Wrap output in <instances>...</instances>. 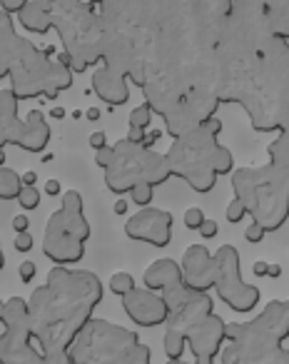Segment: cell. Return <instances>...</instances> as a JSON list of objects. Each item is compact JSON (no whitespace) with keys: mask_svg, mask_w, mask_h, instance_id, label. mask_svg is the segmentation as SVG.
<instances>
[{"mask_svg":"<svg viewBox=\"0 0 289 364\" xmlns=\"http://www.w3.org/2000/svg\"><path fill=\"white\" fill-rule=\"evenodd\" d=\"M219 105L237 102L244 107L257 132H287L289 122V41L274 38L254 53L214 48Z\"/></svg>","mask_w":289,"mask_h":364,"instance_id":"1","label":"cell"},{"mask_svg":"<svg viewBox=\"0 0 289 364\" xmlns=\"http://www.w3.org/2000/svg\"><path fill=\"white\" fill-rule=\"evenodd\" d=\"M100 277L90 269L53 267L43 287H36L28 302L31 334L40 354L67 352L80 329L92 319L102 302Z\"/></svg>","mask_w":289,"mask_h":364,"instance_id":"2","label":"cell"},{"mask_svg":"<svg viewBox=\"0 0 289 364\" xmlns=\"http://www.w3.org/2000/svg\"><path fill=\"white\" fill-rule=\"evenodd\" d=\"M269 162L259 167L232 170L234 198L244 205L252 223L264 232H277L289 218V137L277 132L267 147Z\"/></svg>","mask_w":289,"mask_h":364,"instance_id":"3","label":"cell"},{"mask_svg":"<svg viewBox=\"0 0 289 364\" xmlns=\"http://www.w3.org/2000/svg\"><path fill=\"white\" fill-rule=\"evenodd\" d=\"M219 132H222V120L209 117L192 132L173 140L170 150L165 152L170 175L180 177L200 195L212 193L217 177L232 175L234 170L232 150L219 142Z\"/></svg>","mask_w":289,"mask_h":364,"instance_id":"4","label":"cell"},{"mask_svg":"<svg viewBox=\"0 0 289 364\" xmlns=\"http://www.w3.org/2000/svg\"><path fill=\"white\" fill-rule=\"evenodd\" d=\"M289 304L272 299L249 322H232L224 327L222 364H277L287 352Z\"/></svg>","mask_w":289,"mask_h":364,"instance_id":"5","label":"cell"},{"mask_svg":"<svg viewBox=\"0 0 289 364\" xmlns=\"http://www.w3.org/2000/svg\"><path fill=\"white\" fill-rule=\"evenodd\" d=\"M50 13V28L62 43V53L55 58L72 75H82L100 63L102 23L97 8L87 0H43Z\"/></svg>","mask_w":289,"mask_h":364,"instance_id":"6","label":"cell"},{"mask_svg":"<svg viewBox=\"0 0 289 364\" xmlns=\"http://www.w3.org/2000/svg\"><path fill=\"white\" fill-rule=\"evenodd\" d=\"M11 92L21 100L33 97H58L60 92L72 87V75L67 68H62L55 58L43 53L28 38H21L16 48V55L11 63Z\"/></svg>","mask_w":289,"mask_h":364,"instance_id":"7","label":"cell"},{"mask_svg":"<svg viewBox=\"0 0 289 364\" xmlns=\"http://www.w3.org/2000/svg\"><path fill=\"white\" fill-rule=\"evenodd\" d=\"M92 237V228L82 210V195L67 190L62 205L50 215L43 235V255L58 267H70L85 257V245Z\"/></svg>","mask_w":289,"mask_h":364,"instance_id":"8","label":"cell"},{"mask_svg":"<svg viewBox=\"0 0 289 364\" xmlns=\"http://www.w3.org/2000/svg\"><path fill=\"white\" fill-rule=\"evenodd\" d=\"M170 167L165 155L135 142L120 140L112 145V160L105 167V188L117 198H125L135 185L160 188L170 180Z\"/></svg>","mask_w":289,"mask_h":364,"instance_id":"9","label":"cell"},{"mask_svg":"<svg viewBox=\"0 0 289 364\" xmlns=\"http://www.w3.org/2000/svg\"><path fill=\"white\" fill-rule=\"evenodd\" d=\"M140 339L132 329L92 317L67 347V354L72 364H115Z\"/></svg>","mask_w":289,"mask_h":364,"instance_id":"10","label":"cell"},{"mask_svg":"<svg viewBox=\"0 0 289 364\" xmlns=\"http://www.w3.org/2000/svg\"><path fill=\"white\" fill-rule=\"evenodd\" d=\"M18 97L8 90H0V150L6 145H16L26 152H45L50 145V122L43 112H31L28 120L18 117Z\"/></svg>","mask_w":289,"mask_h":364,"instance_id":"11","label":"cell"},{"mask_svg":"<svg viewBox=\"0 0 289 364\" xmlns=\"http://www.w3.org/2000/svg\"><path fill=\"white\" fill-rule=\"evenodd\" d=\"M217 264V279H214V292L227 304L232 312L249 314L259 304V287L244 282L242 277V262H239V250L234 245H222L212 255Z\"/></svg>","mask_w":289,"mask_h":364,"instance_id":"12","label":"cell"},{"mask_svg":"<svg viewBox=\"0 0 289 364\" xmlns=\"http://www.w3.org/2000/svg\"><path fill=\"white\" fill-rule=\"evenodd\" d=\"M219 100L212 90H205V87H192L168 115H163L165 130L178 140V137L192 132L195 127H200L209 117H217Z\"/></svg>","mask_w":289,"mask_h":364,"instance_id":"13","label":"cell"},{"mask_svg":"<svg viewBox=\"0 0 289 364\" xmlns=\"http://www.w3.org/2000/svg\"><path fill=\"white\" fill-rule=\"evenodd\" d=\"M173 228L175 218L168 210L158 208H142L125 223V235L132 242H145L150 247H168L173 242Z\"/></svg>","mask_w":289,"mask_h":364,"instance_id":"14","label":"cell"},{"mask_svg":"<svg viewBox=\"0 0 289 364\" xmlns=\"http://www.w3.org/2000/svg\"><path fill=\"white\" fill-rule=\"evenodd\" d=\"M180 272H182V282L195 292H209L217 279V264L214 257L205 245H190L182 255L180 262Z\"/></svg>","mask_w":289,"mask_h":364,"instance_id":"15","label":"cell"},{"mask_svg":"<svg viewBox=\"0 0 289 364\" xmlns=\"http://www.w3.org/2000/svg\"><path fill=\"white\" fill-rule=\"evenodd\" d=\"M122 309L137 327H160L168 319V307H165L163 297L145 287H135L130 294H125Z\"/></svg>","mask_w":289,"mask_h":364,"instance_id":"16","label":"cell"},{"mask_svg":"<svg viewBox=\"0 0 289 364\" xmlns=\"http://www.w3.org/2000/svg\"><path fill=\"white\" fill-rule=\"evenodd\" d=\"M224 322L219 314H209L205 317L200 324H195L187 334H185V342H187V349L192 352L195 359H214L219 357L224 347Z\"/></svg>","mask_w":289,"mask_h":364,"instance_id":"17","label":"cell"},{"mask_svg":"<svg viewBox=\"0 0 289 364\" xmlns=\"http://www.w3.org/2000/svg\"><path fill=\"white\" fill-rule=\"evenodd\" d=\"M36 349L28 327H11L0 332V364H23Z\"/></svg>","mask_w":289,"mask_h":364,"instance_id":"18","label":"cell"},{"mask_svg":"<svg viewBox=\"0 0 289 364\" xmlns=\"http://www.w3.org/2000/svg\"><path fill=\"white\" fill-rule=\"evenodd\" d=\"M92 90L110 107H120L130 100V82H127V77L117 75V73L107 70V68L92 70Z\"/></svg>","mask_w":289,"mask_h":364,"instance_id":"19","label":"cell"},{"mask_svg":"<svg viewBox=\"0 0 289 364\" xmlns=\"http://www.w3.org/2000/svg\"><path fill=\"white\" fill-rule=\"evenodd\" d=\"M142 282H145V289L150 292H165V289L175 287V284H182V272H180V262L175 259H155L145 274H142Z\"/></svg>","mask_w":289,"mask_h":364,"instance_id":"20","label":"cell"},{"mask_svg":"<svg viewBox=\"0 0 289 364\" xmlns=\"http://www.w3.org/2000/svg\"><path fill=\"white\" fill-rule=\"evenodd\" d=\"M18 41H21V36L13 26V16L0 11V80H6L11 75V63L16 55Z\"/></svg>","mask_w":289,"mask_h":364,"instance_id":"21","label":"cell"},{"mask_svg":"<svg viewBox=\"0 0 289 364\" xmlns=\"http://www.w3.org/2000/svg\"><path fill=\"white\" fill-rule=\"evenodd\" d=\"M18 21L33 36H45V33L53 31L50 13H48V6L43 0H28L26 6L21 8V13H18Z\"/></svg>","mask_w":289,"mask_h":364,"instance_id":"22","label":"cell"},{"mask_svg":"<svg viewBox=\"0 0 289 364\" xmlns=\"http://www.w3.org/2000/svg\"><path fill=\"white\" fill-rule=\"evenodd\" d=\"M21 190V175L13 167H0V200H18Z\"/></svg>","mask_w":289,"mask_h":364,"instance_id":"23","label":"cell"},{"mask_svg":"<svg viewBox=\"0 0 289 364\" xmlns=\"http://www.w3.org/2000/svg\"><path fill=\"white\" fill-rule=\"evenodd\" d=\"M163 349H165V354H168V359H182L185 349H187L185 334H178V332H170V329H165Z\"/></svg>","mask_w":289,"mask_h":364,"instance_id":"24","label":"cell"},{"mask_svg":"<svg viewBox=\"0 0 289 364\" xmlns=\"http://www.w3.org/2000/svg\"><path fill=\"white\" fill-rule=\"evenodd\" d=\"M115 364H153V349L148 344L137 342L130 352H125Z\"/></svg>","mask_w":289,"mask_h":364,"instance_id":"25","label":"cell"},{"mask_svg":"<svg viewBox=\"0 0 289 364\" xmlns=\"http://www.w3.org/2000/svg\"><path fill=\"white\" fill-rule=\"evenodd\" d=\"M135 287H137L135 277H132L130 272H115L110 277V292L117 294V297H125V294H130Z\"/></svg>","mask_w":289,"mask_h":364,"instance_id":"26","label":"cell"},{"mask_svg":"<svg viewBox=\"0 0 289 364\" xmlns=\"http://www.w3.org/2000/svg\"><path fill=\"white\" fill-rule=\"evenodd\" d=\"M153 110H150L145 102L142 105H137V107H132V112H130V127H140V130H150L153 127Z\"/></svg>","mask_w":289,"mask_h":364,"instance_id":"27","label":"cell"},{"mask_svg":"<svg viewBox=\"0 0 289 364\" xmlns=\"http://www.w3.org/2000/svg\"><path fill=\"white\" fill-rule=\"evenodd\" d=\"M127 195H130V200L137 205V208H153L155 188L153 185H135Z\"/></svg>","mask_w":289,"mask_h":364,"instance_id":"28","label":"cell"},{"mask_svg":"<svg viewBox=\"0 0 289 364\" xmlns=\"http://www.w3.org/2000/svg\"><path fill=\"white\" fill-rule=\"evenodd\" d=\"M40 198H43V195H40V190H38V188H23L21 195H18V205H21L26 213H28V210H38V208H40Z\"/></svg>","mask_w":289,"mask_h":364,"instance_id":"29","label":"cell"},{"mask_svg":"<svg viewBox=\"0 0 289 364\" xmlns=\"http://www.w3.org/2000/svg\"><path fill=\"white\" fill-rule=\"evenodd\" d=\"M244 218H247V210H244V205L239 203L237 198H232V203L227 205V223L237 225V223H242Z\"/></svg>","mask_w":289,"mask_h":364,"instance_id":"30","label":"cell"},{"mask_svg":"<svg viewBox=\"0 0 289 364\" xmlns=\"http://www.w3.org/2000/svg\"><path fill=\"white\" fill-rule=\"evenodd\" d=\"M202 223H205V213L200 208H190L187 213H185V228L192 230V232H197Z\"/></svg>","mask_w":289,"mask_h":364,"instance_id":"31","label":"cell"},{"mask_svg":"<svg viewBox=\"0 0 289 364\" xmlns=\"http://www.w3.org/2000/svg\"><path fill=\"white\" fill-rule=\"evenodd\" d=\"M13 247H16L21 255H28L33 247H36V240H33L31 232H18L16 240H13Z\"/></svg>","mask_w":289,"mask_h":364,"instance_id":"32","label":"cell"},{"mask_svg":"<svg viewBox=\"0 0 289 364\" xmlns=\"http://www.w3.org/2000/svg\"><path fill=\"white\" fill-rule=\"evenodd\" d=\"M18 272H21V282L23 284H31L33 279H36V274H38V264L33 262V259H26V262L21 264V269H18Z\"/></svg>","mask_w":289,"mask_h":364,"instance_id":"33","label":"cell"},{"mask_svg":"<svg viewBox=\"0 0 289 364\" xmlns=\"http://www.w3.org/2000/svg\"><path fill=\"white\" fill-rule=\"evenodd\" d=\"M200 235H202L205 240H214L217 237V232H219V225L214 223L212 218H205V223L200 225V230H197Z\"/></svg>","mask_w":289,"mask_h":364,"instance_id":"34","label":"cell"},{"mask_svg":"<svg viewBox=\"0 0 289 364\" xmlns=\"http://www.w3.org/2000/svg\"><path fill=\"white\" fill-rule=\"evenodd\" d=\"M264 235H267V232H264V230L259 228L257 223H252L247 230H244V240H247V242H252V245L262 242V240H264Z\"/></svg>","mask_w":289,"mask_h":364,"instance_id":"35","label":"cell"},{"mask_svg":"<svg viewBox=\"0 0 289 364\" xmlns=\"http://www.w3.org/2000/svg\"><path fill=\"white\" fill-rule=\"evenodd\" d=\"M26 3H28V0H0V11L8 13V16H18Z\"/></svg>","mask_w":289,"mask_h":364,"instance_id":"36","label":"cell"},{"mask_svg":"<svg viewBox=\"0 0 289 364\" xmlns=\"http://www.w3.org/2000/svg\"><path fill=\"white\" fill-rule=\"evenodd\" d=\"M110 160H112V145H105V147H100V150H95V165L97 167L105 170V167L110 165Z\"/></svg>","mask_w":289,"mask_h":364,"instance_id":"37","label":"cell"},{"mask_svg":"<svg viewBox=\"0 0 289 364\" xmlns=\"http://www.w3.org/2000/svg\"><path fill=\"white\" fill-rule=\"evenodd\" d=\"M160 137H163V130H158V127H153V130H145V137H142L140 145L148 147V150H153V147L160 142Z\"/></svg>","mask_w":289,"mask_h":364,"instance_id":"38","label":"cell"},{"mask_svg":"<svg viewBox=\"0 0 289 364\" xmlns=\"http://www.w3.org/2000/svg\"><path fill=\"white\" fill-rule=\"evenodd\" d=\"M43 357H45V364H72L67 352H53V354H43Z\"/></svg>","mask_w":289,"mask_h":364,"instance_id":"39","label":"cell"},{"mask_svg":"<svg viewBox=\"0 0 289 364\" xmlns=\"http://www.w3.org/2000/svg\"><path fill=\"white\" fill-rule=\"evenodd\" d=\"M13 230H16V235L31 232V218H28V215H16V218H13Z\"/></svg>","mask_w":289,"mask_h":364,"instance_id":"40","label":"cell"},{"mask_svg":"<svg viewBox=\"0 0 289 364\" xmlns=\"http://www.w3.org/2000/svg\"><path fill=\"white\" fill-rule=\"evenodd\" d=\"M107 145V135L105 132H92L90 135V147L92 150H100V147Z\"/></svg>","mask_w":289,"mask_h":364,"instance_id":"41","label":"cell"},{"mask_svg":"<svg viewBox=\"0 0 289 364\" xmlns=\"http://www.w3.org/2000/svg\"><path fill=\"white\" fill-rule=\"evenodd\" d=\"M142 137H145V130H140V127H130V130H127V137H125V140H127V142H135V145H140Z\"/></svg>","mask_w":289,"mask_h":364,"instance_id":"42","label":"cell"},{"mask_svg":"<svg viewBox=\"0 0 289 364\" xmlns=\"http://www.w3.org/2000/svg\"><path fill=\"white\" fill-rule=\"evenodd\" d=\"M21 182H23V188H36V182H38V175L36 172H26V175H21Z\"/></svg>","mask_w":289,"mask_h":364,"instance_id":"43","label":"cell"},{"mask_svg":"<svg viewBox=\"0 0 289 364\" xmlns=\"http://www.w3.org/2000/svg\"><path fill=\"white\" fill-rule=\"evenodd\" d=\"M45 193L50 195V198H55V195H60V182H58V180H48Z\"/></svg>","mask_w":289,"mask_h":364,"instance_id":"44","label":"cell"},{"mask_svg":"<svg viewBox=\"0 0 289 364\" xmlns=\"http://www.w3.org/2000/svg\"><path fill=\"white\" fill-rule=\"evenodd\" d=\"M127 208H130V205H127V200L125 198H117L115 200V215H127Z\"/></svg>","mask_w":289,"mask_h":364,"instance_id":"45","label":"cell"},{"mask_svg":"<svg viewBox=\"0 0 289 364\" xmlns=\"http://www.w3.org/2000/svg\"><path fill=\"white\" fill-rule=\"evenodd\" d=\"M23 364H45V357L40 354V349H36V352H33L31 357H28Z\"/></svg>","mask_w":289,"mask_h":364,"instance_id":"46","label":"cell"},{"mask_svg":"<svg viewBox=\"0 0 289 364\" xmlns=\"http://www.w3.org/2000/svg\"><path fill=\"white\" fill-rule=\"evenodd\" d=\"M267 272H269V264L267 262H257V264H254V274H257V277H267Z\"/></svg>","mask_w":289,"mask_h":364,"instance_id":"47","label":"cell"},{"mask_svg":"<svg viewBox=\"0 0 289 364\" xmlns=\"http://www.w3.org/2000/svg\"><path fill=\"white\" fill-rule=\"evenodd\" d=\"M85 117L90 122H97V120H100V110H97V107H90V110L85 112Z\"/></svg>","mask_w":289,"mask_h":364,"instance_id":"48","label":"cell"},{"mask_svg":"<svg viewBox=\"0 0 289 364\" xmlns=\"http://www.w3.org/2000/svg\"><path fill=\"white\" fill-rule=\"evenodd\" d=\"M282 274V269L277 267V264H269V272H267V277H279Z\"/></svg>","mask_w":289,"mask_h":364,"instance_id":"49","label":"cell"},{"mask_svg":"<svg viewBox=\"0 0 289 364\" xmlns=\"http://www.w3.org/2000/svg\"><path fill=\"white\" fill-rule=\"evenodd\" d=\"M53 117H55V120H62V117H65V110H62V107H55V110H53Z\"/></svg>","mask_w":289,"mask_h":364,"instance_id":"50","label":"cell"},{"mask_svg":"<svg viewBox=\"0 0 289 364\" xmlns=\"http://www.w3.org/2000/svg\"><path fill=\"white\" fill-rule=\"evenodd\" d=\"M277 364H289V352H284L282 357H279V362Z\"/></svg>","mask_w":289,"mask_h":364,"instance_id":"51","label":"cell"},{"mask_svg":"<svg viewBox=\"0 0 289 364\" xmlns=\"http://www.w3.org/2000/svg\"><path fill=\"white\" fill-rule=\"evenodd\" d=\"M192 364H214V359H195Z\"/></svg>","mask_w":289,"mask_h":364,"instance_id":"52","label":"cell"},{"mask_svg":"<svg viewBox=\"0 0 289 364\" xmlns=\"http://www.w3.org/2000/svg\"><path fill=\"white\" fill-rule=\"evenodd\" d=\"M168 364H190V362H185V359H168Z\"/></svg>","mask_w":289,"mask_h":364,"instance_id":"53","label":"cell"},{"mask_svg":"<svg viewBox=\"0 0 289 364\" xmlns=\"http://www.w3.org/2000/svg\"><path fill=\"white\" fill-rule=\"evenodd\" d=\"M0 167H6V152L0 150Z\"/></svg>","mask_w":289,"mask_h":364,"instance_id":"54","label":"cell"},{"mask_svg":"<svg viewBox=\"0 0 289 364\" xmlns=\"http://www.w3.org/2000/svg\"><path fill=\"white\" fill-rule=\"evenodd\" d=\"M6 267V257H3V247H0V269Z\"/></svg>","mask_w":289,"mask_h":364,"instance_id":"55","label":"cell"},{"mask_svg":"<svg viewBox=\"0 0 289 364\" xmlns=\"http://www.w3.org/2000/svg\"><path fill=\"white\" fill-rule=\"evenodd\" d=\"M0 329H3V299H0Z\"/></svg>","mask_w":289,"mask_h":364,"instance_id":"56","label":"cell"}]
</instances>
